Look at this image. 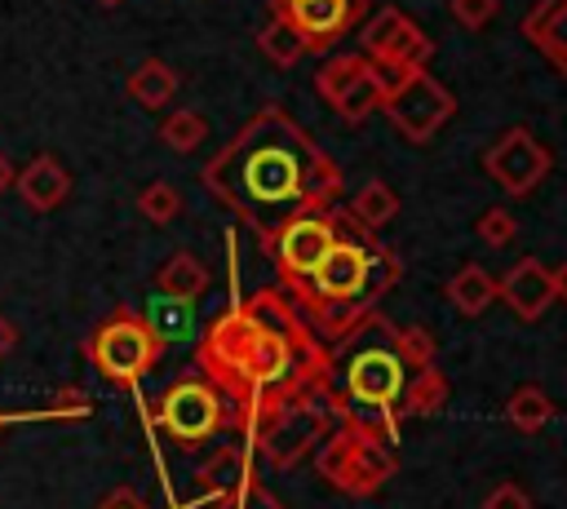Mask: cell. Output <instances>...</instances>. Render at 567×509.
I'll use <instances>...</instances> for the list:
<instances>
[{
	"instance_id": "6da1fadb",
	"label": "cell",
	"mask_w": 567,
	"mask_h": 509,
	"mask_svg": "<svg viewBox=\"0 0 567 509\" xmlns=\"http://www.w3.org/2000/svg\"><path fill=\"white\" fill-rule=\"evenodd\" d=\"M195 372H204L226 394L230 429L248 434L270 412L323 389L328 345L275 283L248 292L199 332Z\"/></svg>"
},
{
	"instance_id": "7a4b0ae2",
	"label": "cell",
	"mask_w": 567,
	"mask_h": 509,
	"mask_svg": "<svg viewBox=\"0 0 567 509\" xmlns=\"http://www.w3.org/2000/svg\"><path fill=\"white\" fill-rule=\"evenodd\" d=\"M199 186L266 243L284 221L332 208L341 168L328 150L279 106L266 102L199 173Z\"/></svg>"
},
{
	"instance_id": "3957f363",
	"label": "cell",
	"mask_w": 567,
	"mask_h": 509,
	"mask_svg": "<svg viewBox=\"0 0 567 509\" xmlns=\"http://www.w3.org/2000/svg\"><path fill=\"white\" fill-rule=\"evenodd\" d=\"M408 381L412 367L399 350V323H390L381 310L363 314L341 341L328 345L323 403L332 407L337 425L394 443L403 425Z\"/></svg>"
},
{
	"instance_id": "277c9868",
	"label": "cell",
	"mask_w": 567,
	"mask_h": 509,
	"mask_svg": "<svg viewBox=\"0 0 567 509\" xmlns=\"http://www.w3.org/2000/svg\"><path fill=\"white\" fill-rule=\"evenodd\" d=\"M399 279H403V257L390 243H381L377 230L354 221L350 208L337 204V243L288 297L306 314V323L319 332V341L332 345L363 314H372L377 301Z\"/></svg>"
},
{
	"instance_id": "5b68a950",
	"label": "cell",
	"mask_w": 567,
	"mask_h": 509,
	"mask_svg": "<svg viewBox=\"0 0 567 509\" xmlns=\"http://www.w3.org/2000/svg\"><path fill=\"white\" fill-rule=\"evenodd\" d=\"M168 341L155 332V323L133 310V305H115L111 314H102L89 336L80 341V354L97 367V376H106L120 389H137L164 359Z\"/></svg>"
},
{
	"instance_id": "8992f818",
	"label": "cell",
	"mask_w": 567,
	"mask_h": 509,
	"mask_svg": "<svg viewBox=\"0 0 567 509\" xmlns=\"http://www.w3.org/2000/svg\"><path fill=\"white\" fill-rule=\"evenodd\" d=\"M315 469L341 496L363 500V496H377L394 478L399 460H394V443L359 434L350 425H332V434L315 447Z\"/></svg>"
},
{
	"instance_id": "52a82bcc",
	"label": "cell",
	"mask_w": 567,
	"mask_h": 509,
	"mask_svg": "<svg viewBox=\"0 0 567 509\" xmlns=\"http://www.w3.org/2000/svg\"><path fill=\"white\" fill-rule=\"evenodd\" d=\"M159 434L177 447H199L217 434L230 429V403L226 394L204 376V372H186L177 376L151 407Z\"/></svg>"
},
{
	"instance_id": "ba28073f",
	"label": "cell",
	"mask_w": 567,
	"mask_h": 509,
	"mask_svg": "<svg viewBox=\"0 0 567 509\" xmlns=\"http://www.w3.org/2000/svg\"><path fill=\"white\" fill-rule=\"evenodd\" d=\"M332 425H337V416H332V407L323 403V389H319V394H306V398L270 412L261 425H252L244 434V443L270 469H292L301 456H310L332 434Z\"/></svg>"
},
{
	"instance_id": "9c48e42d",
	"label": "cell",
	"mask_w": 567,
	"mask_h": 509,
	"mask_svg": "<svg viewBox=\"0 0 567 509\" xmlns=\"http://www.w3.org/2000/svg\"><path fill=\"white\" fill-rule=\"evenodd\" d=\"M390 128L412 142L425 146L452 115H456V93L430 75V66L421 71H403V75H385V102H381Z\"/></svg>"
},
{
	"instance_id": "30bf717a",
	"label": "cell",
	"mask_w": 567,
	"mask_h": 509,
	"mask_svg": "<svg viewBox=\"0 0 567 509\" xmlns=\"http://www.w3.org/2000/svg\"><path fill=\"white\" fill-rule=\"evenodd\" d=\"M332 243H337V204L284 221V226L261 243V252L270 257V266H275V274H279V288L292 292V288L323 261V252H328Z\"/></svg>"
},
{
	"instance_id": "8fae6325",
	"label": "cell",
	"mask_w": 567,
	"mask_h": 509,
	"mask_svg": "<svg viewBox=\"0 0 567 509\" xmlns=\"http://www.w3.org/2000/svg\"><path fill=\"white\" fill-rule=\"evenodd\" d=\"M359 44L363 58L381 71V75H403V71H421L434 58V40L394 4L368 13L359 22Z\"/></svg>"
},
{
	"instance_id": "7c38bea8",
	"label": "cell",
	"mask_w": 567,
	"mask_h": 509,
	"mask_svg": "<svg viewBox=\"0 0 567 509\" xmlns=\"http://www.w3.org/2000/svg\"><path fill=\"white\" fill-rule=\"evenodd\" d=\"M315 89L328 102V111L341 115L346 124H363L385 102V75L363 53H337V58H328L319 66V75H315Z\"/></svg>"
},
{
	"instance_id": "4fadbf2b",
	"label": "cell",
	"mask_w": 567,
	"mask_h": 509,
	"mask_svg": "<svg viewBox=\"0 0 567 509\" xmlns=\"http://www.w3.org/2000/svg\"><path fill=\"white\" fill-rule=\"evenodd\" d=\"M483 168L487 177L509 195V199H527L554 168V155L549 146L527 128V124H514L505 128L487 150H483Z\"/></svg>"
},
{
	"instance_id": "5bb4252c",
	"label": "cell",
	"mask_w": 567,
	"mask_h": 509,
	"mask_svg": "<svg viewBox=\"0 0 567 509\" xmlns=\"http://www.w3.org/2000/svg\"><path fill=\"white\" fill-rule=\"evenodd\" d=\"M275 13L301 35L306 53H332L372 9L368 0H275Z\"/></svg>"
},
{
	"instance_id": "9a60e30c",
	"label": "cell",
	"mask_w": 567,
	"mask_h": 509,
	"mask_svg": "<svg viewBox=\"0 0 567 509\" xmlns=\"http://www.w3.org/2000/svg\"><path fill=\"white\" fill-rule=\"evenodd\" d=\"M496 301L514 310V319L536 323L554 305V279L536 257H518L501 279H496Z\"/></svg>"
},
{
	"instance_id": "2e32d148",
	"label": "cell",
	"mask_w": 567,
	"mask_h": 509,
	"mask_svg": "<svg viewBox=\"0 0 567 509\" xmlns=\"http://www.w3.org/2000/svg\"><path fill=\"white\" fill-rule=\"evenodd\" d=\"M523 35L567 80V0H536L523 18Z\"/></svg>"
},
{
	"instance_id": "e0dca14e",
	"label": "cell",
	"mask_w": 567,
	"mask_h": 509,
	"mask_svg": "<svg viewBox=\"0 0 567 509\" xmlns=\"http://www.w3.org/2000/svg\"><path fill=\"white\" fill-rule=\"evenodd\" d=\"M13 190L18 199L31 208V212H53L66 204L71 195V173L53 159V155H35L18 177H13Z\"/></svg>"
},
{
	"instance_id": "ac0fdd59",
	"label": "cell",
	"mask_w": 567,
	"mask_h": 509,
	"mask_svg": "<svg viewBox=\"0 0 567 509\" xmlns=\"http://www.w3.org/2000/svg\"><path fill=\"white\" fill-rule=\"evenodd\" d=\"M252 474H257V469H252V447H248V443H226V447H217V451L195 469V487H199L204 500H217V496L235 491L244 478H252Z\"/></svg>"
},
{
	"instance_id": "d6986e66",
	"label": "cell",
	"mask_w": 567,
	"mask_h": 509,
	"mask_svg": "<svg viewBox=\"0 0 567 509\" xmlns=\"http://www.w3.org/2000/svg\"><path fill=\"white\" fill-rule=\"evenodd\" d=\"M213 288V270L195 257V252H173L159 270H155V297H173V301H199Z\"/></svg>"
},
{
	"instance_id": "ffe728a7",
	"label": "cell",
	"mask_w": 567,
	"mask_h": 509,
	"mask_svg": "<svg viewBox=\"0 0 567 509\" xmlns=\"http://www.w3.org/2000/svg\"><path fill=\"white\" fill-rule=\"evenodd\" d=\"M124 84H128V97H133L137 106H146V111H164V106L177 97V89H182L177 71H173L168 62H159V58L137 62Z\"/></svg>"
},
{
	"instance_id": "44dd1931",
	"label": "cell",
	"mask_w": 567,
	"mask_h": 509,
	"mask_svg": "<svg viewBox=\"0 0 567 509\" xmlns=\"http://www.w3.org/2000/svg\"><path fill=\"white\" fill-rule=\"evenodd\" d=\"M443 292H447V301H452L461 314L478 319V314H487V310L496 305V274L483 270L478 261H470V266H461V270L447 279Z\"/></svg>"
},
{
	"instance_id": "7402d4cb",
	"label": "cell",
	"mask_w": 567,
	"mask_h": 509,
	"mask_svg": "<svg viewBox=\"0 0 567 509\" xmlns=\"http://www.w3.org/2000/svg\"><path fill=\"white\" fill-rule=\"evenodd\" d=\"M554 398L540 389V385H518L509 398H505V420L518 429V434H540L549 420H554Z\"/></svg>"
},
{
	"instance_id": "603a6c76",
	"label": "cell",
	"mask_w": 567,
	"mask_h": 509,
	"mask_svg": "<svg viewBox=\"0 0 567 509\" xmlns=\"http://www.w3.org/2000/svg\"><path fill=\"white\" fill-rule=\"evenodd\" d=\"M447 394H452V385H447V376H443L439 367H421V372H412L408 394H403V420H416V416H434V412H443Z\"/></svg>"
},
{
	"instance_id": "cb8c5ba5",
	"label": "cell",
	"mask_w": 567,
	"mask_h": 509,
	"mask_svg": "<svg viewBox=\"0 0 567 509\" xmlns=\"http://www.w3.org/2000/svg\"><path fill=\"white\" fill-rule=\"evenodd\" d=\"M394 212H399V195H394V186L381 181V177L363 181V186L354 190V199H350V217L363 221L368 230H381L385 221H394Z\"/></svg>"
},
{
	"instance_id": "d4e9b609",
	"label": "cell",
	"mask_w": 567,
	"mask_h": 509,
	"mask_svg": "<svg viewBox=\"0 0 567 509\" xmlns=\"http://www.w3.org/2000/svg\"><path fill=\"white\" fill-rule=\"evenodd\" d=\"M257 49H261V58H266L270 66H284V71H288V66H297V62H301V53H306L301 35H297L279 13L257 31Z\"/></svg>"
},
{
	"instance_id": "484cf974",
	"label": "cell",
	"mask_w": 567,
	"mask_h": 509,
	"mask_svg": "<svg viewBox=\"0 0 567 509\" xmlns=\"http://www.w3.org/2000/svg\"><path fill=\"white\" fill-rule=\"evenodd\" d=\"M204 137H208V120H204L199 111H190V106L164 115V124H159V142H164L173 155H190V150H199Z\"/></svg>"
},
{
	"instance_id": "4316f807",
	"label": "cell",
	"mask_w": 567,
	"mask_h": 509,
	"mask_svg": "<svg viewBox=\"0 0 567 509\" xmlns=\"http://www.w3.org/2000/svg\"><path fill=\"white\" fill-rule=\"evenodd\" d=\"M137 212H142L151 226H168V221L182 212V190H177L173 181L155 177V181H146V186L137 190Z\"/></svg>"
},
{
	"instance_id": "83f0119b",
	"label": "cell",
	"mask_w": 567,
	"mask_h": 509,
	"mask_svg": "<svg viewBox=\"0 0 567 509\" xmlns=\"http://www.w3.org/2000/svg\"><path fill=\"white\" fill-rule=\"evenodd\" d=\"M213 509H284V500L252 474V478H244L235 491H226V496H217V500H208Z\"/></svg>"
},
{
	"instance_id": "f1b7e54d",
	"label": "cell",
	"mask_w": 567,
	"mask_h": 509,
	"mask_svg": "<svg viewBox=\"0 0 567 509\" xmlns=\"http://www.w3.org/2000/svg\"><path fill=\"white\" fill-rule=\"evenodd\" d=\"M35 416L80 420V416H93V398H89V389H80V385H62V389H53V394H49L44 412H35Z\"/></svg>"
},
{
	"instance_id": "f546056e",
	"label": "cell",
	"mask_w": 567,
	"mask_h": 509,
	"mask_svg": "<svg viewBox=\"0 0 567 509\" xmlns=\"http://www.w3.org/2000/svg\"><path fill=\"white\" fill-rule=\"evenodd\" d=\"M474 235H478L487 248H505V243H514L518 221H514V212H509V208H483V212H478V221H474Z\"/></svg>"
},
{
	"instance_id": "4dcf8cb0",
	"label": "cell",
	"mask_w": 567,
	"mask_h": 509,
	"mask_svg": "<svg viewBox=\"0 0 567 509\" xmlns=\"http://www.w3.org/2000/svg\"><path fill=\"white\" fill-rule=\"evenodd\" d=\"M155 323V332L168 336H190V301H173V297H155V314H146Z\"/></svg>"
},
{
	"instance_id": "1f68e13d",
	"label": "cell",
	"mask_w": 567,
	"mask_h": 509,
	"mask_svg": "<svg viewBox=\"0 0 567 509\" xmlns=\"http://www.w3.org/2000/svg\"><path fill=\"white\" fill-rule=\"evenodd\" d=\"M399 350H403V359H408V367H412V372L434 367V336H430L421 323L399 328Z\"/></svg>"
},
{
	"instance_id": "d6a6232c",
	"label": "cell",
	"mask_w": 567,
	"mask_h": 509,
	"mask_svg": "<svg viewBox=\"0 0 567 509\" xmlns=\"http://www.w3.org/2000/svg\"><path fill=\"white\" fill-rule=\"evenodd\" d=\"M496 13H501V0H452V18L465 31H483Z\"/></svg>"
},
{
	"instance_id": "836d02e7",
	"label": "cell",
	"mask_w": 567,
	"mask_h": 509,
	"mask_svg": "<svg viewBox=\"0 0 567 509\" xmlns=\"http://www.w3.org/2000/svg\"><path fill=\"white\" fill-rule=\"evenodd\" d=\"M483 509H536L532 505V496H527V487H518V482H496L487 496H483Z\"/></svg>"
},
{
	"instance_id": "e575fe53",
	"label": "cell",
	"mask_w": 567,
	"mask_h": 509,
	"mask_svg": "<svg viewBox=\"0 0 567 509\" xmlns=\"http://www.w3.org/2000/svg\"><path fill=\"white\" fill-rule=\"evenodd\" d=\"M93 509H151V505H146V500L133 491V487H115V491H106V496H102Z\"/></svg>"
},
{
	"instance_id": "d590c367",
	"label": "cell",
	"mask_w": 567,
	"mask_h": 509,
	"mask_svg": "<svg viewBox=\"0 0 567 509\" xmlns=\"http://www.w3.org/2000/svg\"><path fill=\"white\" fill-rule=\"evenodd\" d=\"M13 345H18V328H13V323H9L4 314H0V359H4V354H9Z\"/></svg>"
},
{
	"instance_id": "8d00e7d4",
	"label": "cell",
	"mask_w": 567,
	"mask_h": 509,
	"mask_svg": "<svg viewBox=\"0 0 567 509\" xmlns=\"http://www.w3.org/2000/svg\"><path fill=\"white\" fill-rule=\"evenodd\" d=\"M549 279H554V301H567V261H563V266H554V270H549Z\"/></svg>"
},
{
	"instance_id": "74e56055",
	"label": "cell",
	"mask_w": 567,
	"mask_h": 509,
	"mask_svg": "<svg viewBox=\"0 0 567 509\" xmlns=\"http://www.w3.org/2000/svg\"><path fill=\"white\" fill-rule=\"evenodd\" d=\"M9 186H13V164H9V159H4V150H0V195H4Z\"/></svg>"
},
{
	"instance_id": "f35d334b",
	"label": "cell",
	"mask_w": 567,
	"mask_h": 509,
	"mask_svg": "<svg viewBox=\"0 0 567 509\" xmlns=\"http://www.w3.org/2000/svg\"><path fill=\"white\" fill-rule=\"evenodd\" d=\"M13 420H27V412H0V429L13 425Z\"/></svg>"
},
{
	"instance_id": "ab89813d",
	"label": "cell",
	"mask_w": 567,
	"mask_h": 509,
	"mask_svg": "<svg viewBox=\"0 0 567 509\" xmlns=\"http://www.w3.org/2000/svg\"><path fill=\"white\" fill-rule=\"evenodd\" d=\"M102 4H120V0H102Z\"/></svg>"
}]
</instances>
